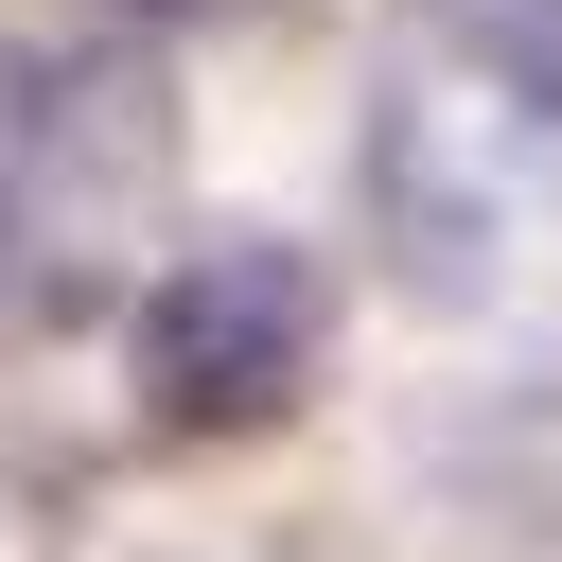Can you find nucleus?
I'll return each mask as SVG.
<instances>
[{"label": "nucleus", "instance_id": "4", "mask_svg": "<svg viewBox=\"0 0 562 562\" xmlns=\"http://www.w3.org/2000/svg\"><path fill=\"white\" fill-rule=\"evenodd\" d=\"M18 123H35V53H0V193H18Z\"/></svg>", "mask_w": 562, "mask_h": 562}, {"label": "nucleus", "instance_id": "1", "mask_svg": "<svg viewBox=\"0 0 562 562\" xmlns=\"http://www.w3.org/2000/svg\"><path fill=\"white\" fill-rule=\"evenodd\" d=\"M176 211V105L140 53H35V123H18V193H0V334H53L88 299H140Z\"/></svg>", "mask_w": 562, "mask_h": 562}, {"label": "nucleus", "instance_id": "5", "mask_svg": "<svg viewBox=\"0 0 562 562\" xmlns=\"http://www.w3.org/2000/svg\"><path fill=\"white\" fill-rule=\"evenodd\" d=\"M105 18H176V0H105Z\"/></svg>", "mask_w": 562, "mask_h": 562}, {"label": "nucleus", "instance_id": "3", "mask_svg": "<svg viewBox=\"0 0 562 562\" xmlns=\"http://www.w3.org/2000/svg\"><path fill=\"white\" fill-rule=\"evenodd\" d=\"M316 351H334V281L281 228H193L123 299V369H140V422L158 439H263V422H299L316 404Z\"/></svg>", "mask_w": 562, "mask_h": 562}, {"label": "nucleus", "instance_id": "2", "mask_svg": "<svg viewBox=\"0 0 562 562\" xmlns=\"http://www.w3.org/2000/svg\"><path fill=\"white\" fill-rule=\"evenodd\" d=\"M544 105H562V70H527V53H492L474 18L422 0V35H404L386 88H369V211H386V246H404L422 299H474V281L509 263Z\"/></svg>", "mask_w": 562, "mask_h": 562}]
</instances>
